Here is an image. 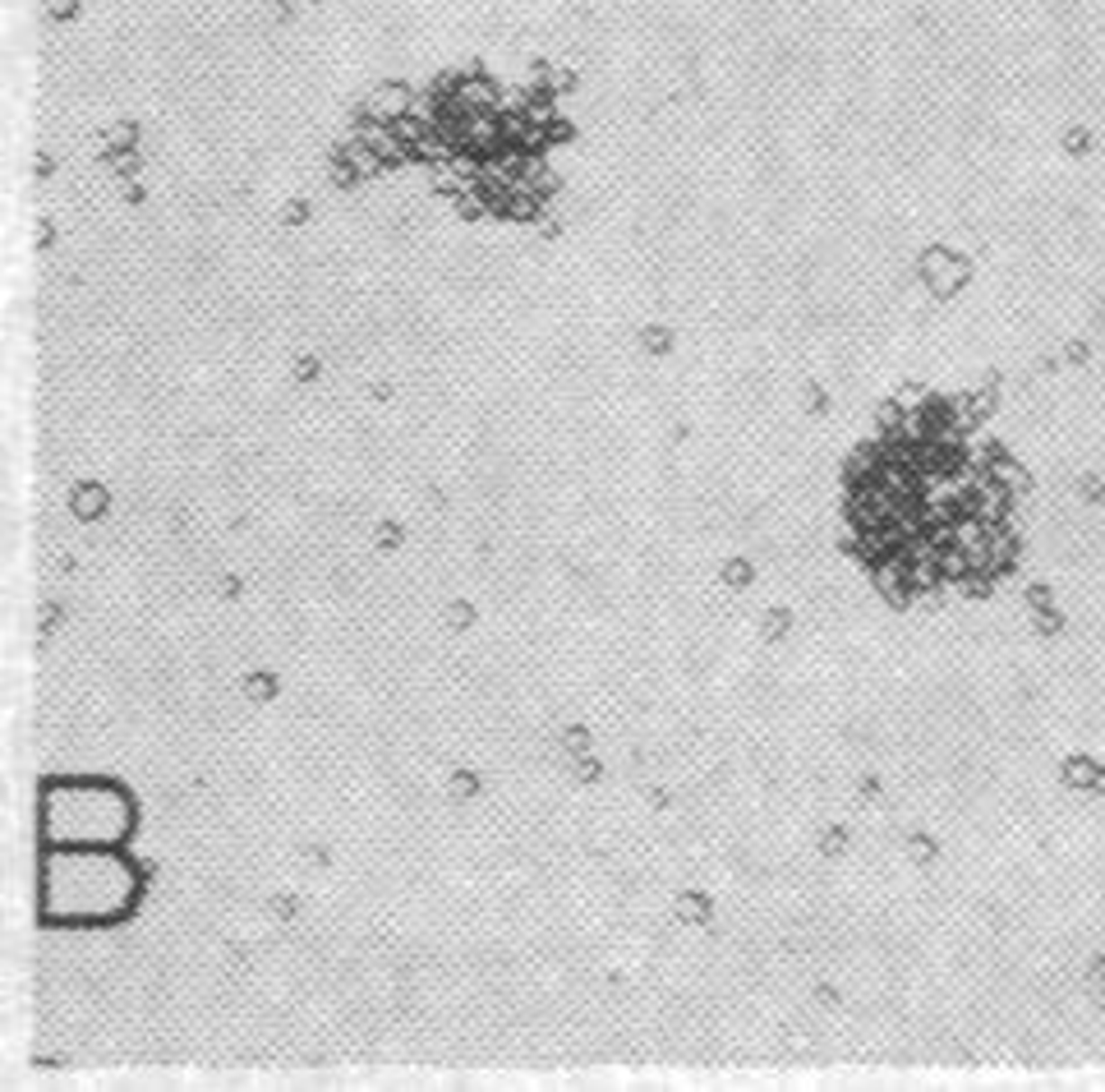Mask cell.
Returning <instances> with one entry per match:
<instances>
[{"instance_id":"cell-1","label":"cell","mask_w":1105,"mask_h":1092,"mask_svg":"<svg viewBox=\"0 0 1105 1092\" xmlns=\"http://www.w3.org/2000/svg\"><path fill=\"white\" fill-rule=\"evenodd\" d=\"M1013 480L958 402L898 406L848 461V544L894 600L976 595L1018 558Z\"/></svg>"},{"instance_id":"cell-2","label":"cell","mask_w":1105,"mask_h":1092,"mask_svg":"<svg viewBox=\"0 0 1105 1092\" xmlns=\"http://www.w3.org/2000/svg\"><path fill=\"white\" fill-rule=\"evenodd\" d=\"M134 871L111 848H51L42 876L47 917H121L134 904Z\"/></svg>"},{"instance_id":"cell-3","label":"cell","mask_w":1105,"mask_h":1092,"mask_svg":"<svg viewBox=\"0 0 1105 1092\" xmlns=\"http://www.w3.org/2000/svg\"><path fill=\"white\" fill-rule=\"evenodd\" d=\"M42 811L47 839L60 848H111L130 830V802L111 784H56Z\"/></svg>"}]
</instances>
